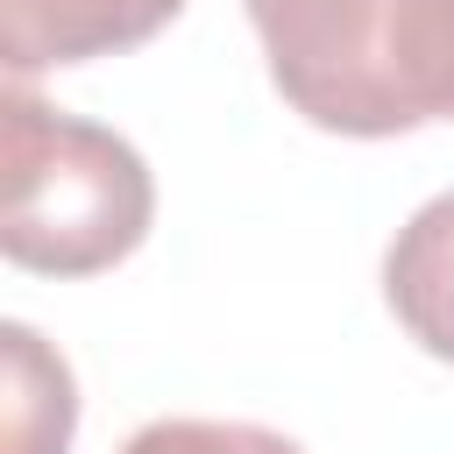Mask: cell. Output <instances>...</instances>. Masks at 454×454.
<instances>
[{
  "instance_id": "1",
  "label": "cell",
  "mask_w": 454,
  "mask_h": 454,
  "mask_svg": "<svg viewBox=\"0 0 454 454\" xmlns=\"http://www.w3.org/2000/svg\"><path fill=\"white\" fill-rule=\"evenodd\" d=\"M7 213L0 248L35 277H99L149 241L156 177L142 149L99 121H78L28 85H7Z\"/></svg>"
},
{
  "instance_id": "2",
  "label": "cell",
  "mask_w": 454,
  "mask_h": 454,
  "mask_svg": "<svg viewBox=\"0 0 454 454\" xmlns=\"http://www.w3.org/2000/svg\"><path fill=\"white\" fill-rule=\"evenodd\" d=\"M270 85L284 92L291 114H305L326 135L376 142V35L390 0H241Z\"/></svg>"
},
{
  "instance_id": "3",
  "label": "cell",
  "mask_w": 454,
  "mask_h": 454,
  "mask_svg": "<svg viewBox=\"0 0 454 454\" xmlns=\"http://www.w3.org/2000/svg\"><path fill=\"white\" fill-rule=\"evenodd\" d=\"M184 0H0V57L7 78L28 85L57 64H92L149 43L163 21H177Z\"/></svg>"
},
{
  "instance_id": "4",
  "label": "cell",
  "mask_w": 454,
  "mask_h": 454,
  "mask_svg": "<svg viewBox=\"0 0 454 454\" xmlns=\"http://www.w3.org/2000/svg\"><path fill=\"white\" fill-rule=\"evenodd\" d=\"M454 121V0H390L376 35V142Z\"/></svg>"
},
{
  "instance_id": "5",
  "label": "cell",
  "mask_w": 454,
  "mask_h": 454,
  "mask_svg": "<svg viewBox=\"0 0 454 454\" xmlns=\"http://www.w3.org/2000/svg\"><path fill=\"white\" fill-rule=\"evenodd\" d=\"M383 305L433 355L454 362V192L426 199L383 248Z\"/></svg>"
},
{
  "instance_id": "6",
  "label": "cell",
  "mask_w": 454,
  "mask_h": 454,
  "mask_svg": "<svg viewBox=\"0 0 454 454\" xmlns=\"http://www.w3.org/2000/svg\"><path fill=\"white\" fill-rule=\"evenodd\" d=\"M0 355H7V454H64L78 426L71 362L43 348V333L21 319L0 326Z\"/></svg>"
},
{
  "instance_id": "7",
  "label": "cell",
  "mask_w": 454,
  "mask_h": 454,
  "mask_svg": "<svg viewBox=\"0 0 454 454\" xmlns=\"http://www.w3.org/2000/svg\"><path fill=\"white\" fill-rule=\"evenodd\" d=\"M121 454H305L291 433L248 426V419H156Z\"/></svg>"
}]
</instances>
